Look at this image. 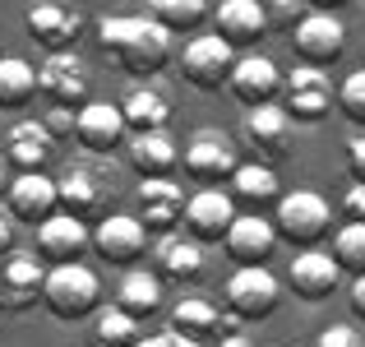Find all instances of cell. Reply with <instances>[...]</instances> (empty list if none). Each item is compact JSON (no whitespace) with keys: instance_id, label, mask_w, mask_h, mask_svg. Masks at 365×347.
Wrapping results in <instances>:
<instances>
[{"instance_id":"obj_13","label":"cell","mask_w":365,"mask_h":347,"mask_svg":"<svg viewBox=\"0 0 365 347\" xmlns=\"http://www.w3.org/2000/svg\"><path fill=\"white\" fill-rule=\"evenodd\" d=\"M83 250H93V227L83 218L61 208L37 223V255L46 264H74V259H83Z\"/></svg>"},{"instance_id":"obj_14","label":"cell","mask_w":365,"mask_h":347,"mask_svg":"<svg viewBox=\"0 0 365 347\" xmlns=\"http://www.w3.org/2000/svg\"><path fill=\"white\" fill-rule=\"evenodd\" d=\"M287 283H292V292L301 296V301H329L333 292H338V283H342V268L333 264V255L329 250H296V259L287 264Z\"/></svg>"},{"instance_id":"obj_16","label":"cell","mask_w":365,"mask_h":347,"mask_svg":"<svg viewBox=\"0 0 365 347\" xmlns=\"http://www.w3.org/2000/svg\"><path fill=\"white\" fill-rule=\"evenodd\" d=\"M79 33H83L79 9L61 5V0H37V5L28 9V37L42 42L46 51H70V46L79 42Z\"/></svg>"},{"instance_id":"obj_30","label":"cell","mask_w":365,"mask_h":347,"mask_svg":"<svg viewBox=\"0 0 365 347\" xmlns=\"http://www.w3.org/2000/svg\"><path fill=\"white\" fill-rule=\"evenodd\" d=\"M176 144H171L167 130H148V134H134L130 139V162L139 176H171L176 167Z\"/></svg>"},{"instance_id":"obj_11","label":"cell","mask_w":365,"mask_h":347,"mask_svg":"<svg viewBox=\"0 0 365 347\" xmlns=\"http://www.w3.org/2000/svg\"><path fill=\"white\" fill-rule=\"evenodd\" d=\"M241 167V158H236V139L227 130H195V139L185 144V171L195 181H204V186H213V181L232 176V171Z\"/></svg>"},{"instance_id":"obj_43","label":"cell","mask_w":365,"mask_h":347,"mask_svg":"<svg viewBox=\"0 0 365 347\" xmlns=\"http://www.w3.org/2000/svg\"><path fill=\"white\" fill-rule=\"evenodd\" d=\"M134 347H171V329H158V333H139Z\"/></svg>"},{"instance_id":"obj_42","label":"cell","mask_w":365,"mask_h":347,"mask_svg":"<svg viewBox=\"0 0 365 347\" xmlns=\"http://www.w3.org/2000/svg\"><path fill=\"white\" fill-rule=\"evenodd\" d=\"M9 246H14V213L0 204V255H9Z\"/></svg>"},{"instance_id":"obj_19","label":"cell","mask_w":365,"mask_h":347,"mask_svg":"<svg viewBox=\"0 0 365 347\" xmlns=\"http://www.w3.org/2000/svg\"><path fill=\"white\" fill-rule=\"evenodd\" d=\"M125 134L130 130H125V116L116 102H83L74 111V139L88 153H116Z\"/></svg>"},{"instance_id":"obj_21","label":"cell","mask_w":365,"mask_h":347,"mask_svg":"<svg viewBox=\"0 0 365 347\" xmlns=\"http://www.w3.org/2000/svg\"><path fill=\"white\" fill-rule=\"evenodd\" d=\"M5 208L14 213V223H42V218H51L56 208V181L42 176V171H19L14 181H9L5 190Z\"/></svg>"},{"instance_id":"obj_29","label":"cell","mask_w":365,"mask_h":347,"mask_svg":"<svg viewBox=\"0 0 365 347\" xmlns=\"http://www.w3.org/2000/svg\"><path fill=\"white\" fill-rule=\"evenodd\" d=\"M120 116H125V130H130V134L167 130V121H171V102L162 98L158 89H134V93H125Z\"/></svg>"},{"instance_id":"obj_36","label":"cell","mask_w":365,"mask_h":347,"mask_svg":"<svg viewBox=\"0 0 365 347\" xmlns=\"http://www.w3.org/2000/svg\"><path fill=\"white\" fill-rule=\"evenodd\" d=\"M259 5H264L268 28H296V19L305 14V5H301V0H259Z\"/></svg>"},{"instance_id":"obj_46","label":"cell","mask_w":365,"mask_h":347,"mask_svg":"<svg viewBox=\"0 0 365 347\" xmlns=\"http://www.w3.org/2000/svg\"><path fill=\"white\" fill-rule=\"evenodd\" d=\"M217 347H255V343H250V338H245V333H227V338H222V343H217Z\"/></svg>"},{"instance_id":"obj_1","label":"cell","mask_w":365,"mask_h":347,"mask_svg":"<svg viewBox=\"0 0 365 347\" xmlns=\"http://www.w3.org/2000/svg\"><path fill=\"white\" fill-rule=\"evenodd\" d=\"M98 46L130 74H158L171 56V33L153 14H107L98 19Z\"/></svg>"},{"instance_id":"obj_20","label":"cell","mask_w":365,"mask_h":347,"mask_svg":"<svg viewBox=\"0 0 365 347\" xmlns=\"http://www.w3.org/2000/svg\"><path fill=\"white\" fill-rule=\"evenodd\" d=\"M227 89H232L241 102H250V107H259V102H277V93H282V70H277L268 56L245 51V56H236Z\"/></svg>"},{"instance_id":"obj_40","label":"cell","mask_w":365,"mask_h":347,"mask_svg":"<svg viewBox=\"0 0 365 347\" xmlns=\"http://www.w3.org/2000/svg\"><path fill=\"white\" fill-rule=\"evenodd\" d=\"M347 306H351V315H356V320H365V273L351 278V287H347Z\"/></svg>"},{"instance_id":"obj_37","label":"cell","mask_w":365,"mask_h":347,"mask_svg":"<svg viewBox=\"0 0 365 347\" xmlns=\"http://www.w3.org/2000/svg\"><path fill=\"white\" fill-rule=\"evenodd\" d=\"M314 347H365V338L351 329V324H329V329L314 338Z\"/></svg>"},{"instance_id":"obj_24","label":"cell","mask_w":365,"mask_h":347,"mask_svg":"<svg viewBox=\"0 0 365 347\" xmlns=\"http://www.w3.org/2000/svg\"><path fill=\"white\" fill-rule=\"evenodd\" d=\"M153 264H158L153 273L167 278V283H190L204 268V246L185 231H162L158 246H153Z\"/></svg>"},{"instance_id":"obj_4","label":"cell","mask_w":365,"mask_h":347,"mask_svg":"<svg viewBox=\"0 0 365 347\" xmlns=\"http://www.w3.org/2000/svg\"><path fill=\"white\" fill-rule=\"evenodd\" d=\"M292 51L301 65H314V70H329L342 51H347V28L333 9H305L292 28Z\"/></svg>"},{"instance_id":"obj_31","label":"cell","mask_w":365,"mask_h":347,"mask_svg":"<svg viewBox=\"0 0 365 347\" xmlns=\"http://www.w3.org/2000/svg\"><path fill=\"white\" fill-rule=\"evenodd\" d=\"M37 93V70L24 56H0V107L19 111L28 107V98Z\"/></svg>"},{"instance_id":"obj_33","label":"cell","mask_w":365,"mask_h":347,"mask_svg":"<svg viewBox=\"0 0 365 347\" xmlns=\"http://www.w3.org/2000/svg\"><path fill=\"white\" fill-rule=\"evenodd\" d=\"M333 264L342 268V273H365V223H342L333 231Z\"/></svg>"},{"instance_id":"obj_18","label":"cell","mask_w":365,"mask_h":347,"mask_svg":"<svg viewBox=\"0 0 365 347\" xmlns=\"http://www.w3.org/2000/svg\"><path fill=\"white\" fill-rule=\"evenodd\" d=\"M56 204H61L65 213L88 223L93 213L107 208V176L93 171V167H65L61 176H56Z\"/></svg>"},{"instance_id":"obj_17","label":"cell","mask_w":365,"mask_h":347,"mask_svg":"<svg viewBox=\"0 0 365 347\" xmlns=\"http://www.w3.org/2000/svg\"><path fill=\"white\" fill-rule=\"evenodd\" d=\"M222 246H227V255L236 259V268L264 264L277 250V227H273V218H264V213H236L232 227H227V236H222Z\"/></svg>"},{"instance_id":"obj_22","label":"cell","mask_w":365,"mask_h":347,"mask_svg":"<svg viewBox=\"0 0 365 347\" xmlns=\"http://www.w3.org/2000/svg\"><path fill=\"white\" fill-rule=\"evenodd\" d=\"M185 213V195L171 176H143L139 181V223L148 231H176Z\"/></svg>"},{"instance_id":"obj_32","label":"cell","mask_w":365,"mask_h":347,"mask_svg":"<svg viewBox=\"0 0 365 347\" xmlns=\"http://www.w3.org/2000/svg\"><path fill=\"white\" fill-rule=\"evenodd\" d=\"M139 333V320L120 306H98V315H93V347H134Z\"/></svg>"},{"instance_id":"obj_5","label":"cell","mask_w":365,"mask_h":347,"mask_svg":"<svg viewBox=\"0 0 365 347\" xmlns=\"http://www.w3.org/2000/svg\"><path fill=\"white\" fill-rule=\"evenodd\" d=\"M282 111L292 116L296 125H319L329 121L333 111V84H329V70H314V65H296L292 74H282Z\"/></svg>"},{"instance_id":"obj_26","label":"cell","mask_w":365,"mask_h":347,"mask_svg":"<svg viewBox=\"0 0 365 347\" xmlns=\"http://www.w3.org/2000/svg\"><path fill=\"white\" fill-rule=\"evenodd\" d=\"M5 158H9V167H19V171H42L46 158H51V130H46L42 121H19V125H9V134H5Z\"/></svg>"},{"instance_id":"obj_27","label":"cell","mask_w":365,"mask_h":347,"mask_svg":"<svg viewBox=\"0 0 365 347\" xmlns=\"http://www.w3.org/2000/svg\"><path fill=\"white\" fill-rule=\"evenodd\" d=\"M232 199H241L255 213H264V208H273L282 199V181H277V171L268 162H241L232 171Z\"/></svg>"},{"instance_id":"obj_15","label":"cell","mask_w":365,"mask_h":347,"mask_svg":"<svg viewBox=\"0 0 365 347\" xmlns=\"http://www.w3.org/2000/svg\"><path fill=\"white\" fill-rule=\"evenodd\" d=\"M42 278H46L42 255L9 250L5 264H0V306H5V311H28V306H37V296H42Z\"/></svg>"},{"instance_id":"obj_25","label":"cell","mask_w":365,"mask_h":347,"mask_svg":"<svg viewBox=\"0 0 365 347\" xmlns=\"http://www.w3.org/2000/svg\"><path fill=\"white\" fill-rule=\"evenodd\" d=\"M171 329L208 343V338H227V333H236V315H217V306L204 301V296H180V301L171 306Z\"/></svg>"},{"instance_id":"obj_35","label":"cell","mask_w":365,"mask_h":347,"mask_svg":"<svg viewBox=\"0 0 365 347\" xmlns=\"http://www.w3.org/2000/svg\"><path fill=\"white\" fill-rule=\"evenodd\" d=\"M338 111L347 116L351 125H365V70H351L338 89Z\"/></svg>"},{"instance_id":"obj_39","label":"cell","mask_w":365,"mask_h":347,"mask_svg":"<svg viewBox=\"0 0 365 347\" xmlns=\"http://www.w3.org/2000/svg\"><path fill=\"white\" fill-rule=\"evenodd\" d=\"M42 125L51 130V139H56V134H74V111H70V107H51Z\"/></svg>"},{"instance_id":"obj_28","label":"cell","mask_w":365,"mask_h":347,"mask_svg":"<svg viewBox=\"0 0 365 347\" xmlns=\"http://www.w3.org/2000/svg\"><path fill=\"white\" fill-rule=\"evenodd\" d=\"M116 306L120 311H130L134 320H148L153 311L162 306V278L153 273V268H125L120 287H116Z\"/></svg>"},{"instance_id":"obj_10","label":"cell","mask_w":365,"mask_h":347,"mask_svg":"<svg viewBox=\"0 0 365 347\" xmlns=\"http://www.w3.org/2000/svg\"><path fill=\"white\" fill-rule=\"evenodd\" d=\"M245 144L268 167L292 158V116L282 111V102H259V107L245 111Z\"/></svg>"},{"instance_id":"obj_34","label":"cell","mask_w":365,"mask_h":347,"mask_svg":"<svg viewBox=\"0 0 365 347\" xmlns=\"http://www.w3.org/2000/svg\"><path fill=\"white\" fill-rule=\"evenodd\" d=\"M208 14H213L208 0H158V24L167 28V33H190V28H199Z\"/></svg>"},{"instance_id":"obj_7","label":"cell","mask_w":365,"mask_h":347,"mask_svg":"<svg viewBox=\"0 0 365 347\" xmlns=\"http://www.w3.org/2000/svg\"><path fill=\"white\" fill-rule=\"evenodd\" d=\"M37 93H42L51 107L79 111L83 102H88V93H93V74L74 51H51L42 65H37Z\"/></svg>"},{"instance_id":"obj_3","label":"cell","mask_w":365,"mask_h":347,"mask_svg":"<svg viewBox=\"0 0 365 347\" xmlns=\"http://www.w3.org/2000/svg\"><path fill=\"white\" fill-rule=\"evenodd\" d=\"M273 227L277 241H292L296 250H314L333 231V204L319 190H282L273 204Z\"/></svg>"},{"instance_id":"obj_45","label":"cell","mask_w":365,"mask_h":347,"mask_svg":"<svg viewBox=\"0 0 365 347\" xmlns=\"http://www.w3.org/2000/svg\"><path fill=\"white\" fill-rule=\"evenodd\" d=\"M9 171H14V167H9V158H5V153H0V195H5V190H9V181H14V176H9Z\"/></svg>"},{"instance_id":"obj_44","label":"cell","mask_w":365,"mask_h":347,"mask_svg":"<svg viewBox=\"0 0 365 347\" xmlns=\"http://www.w3.org/2000/svg\"><path fill=\"white\" fill-rule=\"evenodd\" d=\"M167 329H171V324H167ZM171 347H204V343L190 338V333H176V329H171Z\"/></svg>"},{"instance_id":"obj_12","label":"cell","mask_w":365,"mask_h":347,"mask_svg":"<svg viewBox=\"0 0 365 347\" xmlns=\"http://www.w3.org/2000/svg\"><path fill=\"white\" fill-rule=\"evenodd\" d=\"M232 218H236V199L227 195L222 186H204L185 199L180 223H185V236H195L199 246H204V241H222L227 227H232Z\"/></svg>"},{"instance_id":"obj_6","label":"cell","mask_w":365,"mask_h":347,"mask_svg":"<svg viewBox=\"0 0 365 347\" xmlns=\"http://www.w3.org/2000/svg\"><path fill=\"white\" fill-rule=\"evenodd\" d=\"M222 296H227V315H236V320H264L282 301V283L264 264H241L227 278Z\"/></svg>"},{"instance_id":"obj_8","label":"cell","mask_w":365,"mask_h":347,"mask_svg":"<svg viewBox=\"0 0 365 347\" xmlns=\"http://www.w3.org/2000/svg\"><path fill=\"white\" fill-rule=\"evenodd\" d=\"M93 250H98L102 264L134 268L143 255H148V227H143L134 213H107L98 227H93Z\"/></svg>"},{"instance_id":"obj_23","label":"cell","mask_w":365,"mask_h":347,"mask_svg":"<svg viewBox=\"0 0 365 347\" xmlns=\"http://www.w3.org/2000/svg\"><path fill=\"white\" fill-rule=\"evenodd\" d=\"M213 24H217L213 33L222 37V42H232L236 51H250V46L268 33V19H264V5H259V0H217Z\"/></svg>"},{"instance_id":"obj_2","label":"cell","mask_w":365,"mask_h":347,"mask_svg":"<svg viewBox=\"0 0 365 347\" xmlns=\"http://www.w3.org/2000/svg\"><path fill=\"white\" fill-rule=\"evenodd\" d=\"M42 301L56 320H93L102 306V278L83 259L74 264H51L42 278Z\"/></svg>"},{"instance_id":"obj_47","label":"cell","mask_w":365,"mask_h":347,"mask_svg":"<svg viewBox=\"0 0 365 347\" xmlns=\"http://www.w3.org/2000/svg\"><path fill=\"white\" fill-rule=\"evenodd\" d=\"M314 9H338V5H347V0H310Z\"/></svg>"},{"instance_id":"obj_38","label":"cell","mask_w":365,"mask_h":347,"mask_svg":"<svg viewBox=\"0 0 365 347\" xmlns=\"http://www.w3.org/2000/svg\"><path fill=\"white\" fill-rule=\"evenodd\" d=\"M342 213H347L351 223H365V186L361 181H351V190L342 195Z\"/></svg>"},{"instance_id":"obj_9","label":"cell","mask_w":365,"mask_h":347,"mask_svg":"<svg viewBox=\"0 0 365 347\" xmlns=\"http://www.w3.org/2000/svg\"><path fill=\"white\" fill-rule=\"evenodd\" d=\"M232 65H236V46L222 42L217 33H195L180 51V74L195 89H222L232 79Z\"/></svg>"},{"instance_id":"obj_41","label":"cell","mask_w":365,"mask_h":347,"mask_svg":"<svg viewBox=\"0 0 365 347\" xmlns=\"http://www.w3.org/2000/svg\"><path fill=\"white\" fill-rule=\"evenodd\" d=\"M347 167H351V176L365 186V139H351V149H347Z\"/></svg>"}]
</instances>
